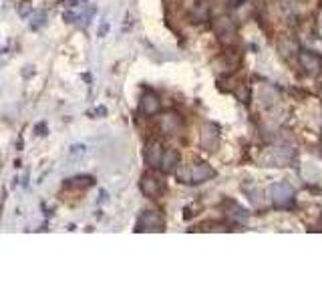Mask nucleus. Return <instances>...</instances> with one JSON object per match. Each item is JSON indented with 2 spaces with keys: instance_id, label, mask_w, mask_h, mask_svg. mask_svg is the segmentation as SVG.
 Wrapping results in <instances>:
<instances>
[{
  "instance_id": "f257e3e1",
  "label": "nucleus",
  "mask_w": 322,
  "mask_h": 302,
  "mask_svg": "<svg viewBox=\"0 0 322 302\" xmlns=\"http://www.w3.org/2000/svg\"><path fill=\"white\" fill-rule=\"evenodd\" d=\"M212 177H216V169L210 163H196L192 167L177 169V179L181 183H203Z\"/></svg>"
},
{
  "instance_id": "f03ea898",
  "label": "nucleus",
  "mask_w": 322,
  "mask_h": 302,
  "mask_svg": "<svg viewBox=\"0 0 322 302\" xmlns=\"http://www.w3.org/2000/svg\"><path fill=\"white\" fill-rule=\"evenodd\" d=\"M157 129L165 137H177L181 131H183V119L179 113L175 111H167L157 119Z\"/></svg>"
},
{
  "instance_id": "7ed1b4c3",
  "label": "nucleus",
  "mask_w": 322,
  "mask_h": 302,
  "mask_svg": "<svg viewBox=\"0 0 322 302\" xmlns=\"http://www.w3.org/2000/svg\"><path fill=\"white\" fill-rule=\"evenodd\" d=\"M214 30L218 34V39L222 45L225 47H230L236 43V25L230 16H220L214 21Z\"/></svg>"
},
{
  "instance_id": "20e7f679",
  "label": "nucleus",
  "mask_w": 322,
  "mask_h": 302,
  "mask_svg": "<svg viewBox=\"0 0 322 302\" xmlns=\"http://www.w3.org/2000/svg\"><path fill=\"white\" fill-rule=\"evenodd\" d=\"M165 228V220L159 212H143L137 220L135 232H163Z\"/></svg>"
},
{
  "instance_id": "39448f33",
  "label": "nucleus",
  "mask_w": 322,
  "mask_h": 302,
  "mask_svg": "<svg viewBox=\"0 0 322 302\" xmlns=\"http://www.w3.org/2000/svg\"><path fill=\"white\" fill-rule=\"evenodd\" d=\"M270 198H272L274 205H278V207H288V205L294 201V190H292L290 183L280 181V183H274V185L270 187Z\"/></svg>"
},
{
  "instance_id": "423d86ee",
  "label": "nucleus",
  "mask_w": 322,
  "mask_h": 302,
  "mask_svg": "<svg viewBox=\"0 0 322 302\" xmlns=\"http://www.w3.org/2000/svg\"><path fill=\"white\" fill-rule=\"evenodd\" d=\"M199 143L205 151H210V153H214V151L218 149L220 145V127L216 123H203L201 125V135H199Z\"/></svg>"
},
{
  "instance_id": "0eeeda50",
  "label": "nucleus",
  "mask_w": 322,
  "mask_h": 302,
  "mask_svg": "<svg viewBox=\"0 0 322 302\" xmlns=\"http://www.w3.org/2000/svg\"><path fill=\"white\" fill-rule=\"evenodd\" d=\"M139 187H141L143 196H147V198H159L165 190L161 177H157L155 174H145L139 181Z\"/></svg>"
},
{
  "instance_id": "6e6552de",
  "label": "nucleus",
  "mask_w": 322,
  "mask_h": 302,
  "mask_svg": "<svg viewBox=\"0 0 322 302\" xmlns=\"http://www.w3.org/2000/svg\"><path fill=\"white\" fill-rule=\"evenodd\" d=\"M187 14L192 18V23L199 25L210 18V2L207 0H189L187 4Z\"/></svg>"
},
{
  "instance_id": "1a4fd4ad",
  "label": "nucleus",
  "mask_w": 322,
  "mask_h": 302,
  "mask_svg": "<svg viewBox=\"0 0 322 302\" xmlns=\"http://www.w3.org/2000/svg\"><path fill=\"white\" fill-rule=\"evenodd\" d=\"M163 143L159 139H151L147 145H145V163L149 167H159L161 163V157H163Z\"/></svg>"
},
{
  "instance_id": "9d476101",
  "label": "nucleus",
  "mask_w": 322,
  "mask_h": 302,
  "mask_svg": "<svg viewBox=\"0 0 322 302\" xmlns=\"http://www.w3.org/2000/svg\"><path fill=\"white\" fill-rule=\"evenodd\" d=\"M139 109H141L143 115L153 117V115H157L159 109H161V101H159V97L155 95V93L147 91V93H143L141 99H139Z\"/></svg>"
},
{
  "instance_id": "9b49d317",
  "label": "nucleus",
  "mask_w": 322,
  "mask_h": 302,
  "mask_svg": "<svg viewBox=\"0 0 322 302\" xmlns=\"http://www.w3.org/2000/svg\"><path fill=\"white\" fill-rule=\"evenodd\" d=\"M298 59H300V65L306 73L310 75H318L320 69H322V61L316 52H310V50H300L298 52Z\"/></svg>"
},
{
  "instance_id": "f8f14e48",
  "label": "nucleus",
  "mask_w": 322,
  "mask_h": 302,
  "mask_svg": "<svg viewBox=\"0 0 322 302\" xmlns=\"http://www.w3.org/2000/svg\"><path fill=\"white\" fill-rule=\"evenodd\" d=\"M177 165H179V151L177 149H165L163 157H161V163H159L161 172L163 174H172V172H175V169H177Z\"/></svg>"
},
{
  "instance_id": "ddd939ff",
  "label": "nucleus",
  "mask_w": 322,
  "mask_h": 302,
  "mask_svg": "<svg viewBox=\"0 0 322 302\" xmlns=\"http://www.w3.org/2000/svg\"><path fill=\"white\" fill-rule=\"evenodd\" d=\"M225 210H228L230 218L236 220V222H246V220H248V212H246L244 207H240L236 201H232V200L225 201Z\"/></svg>"
},
{
  "instance_id": "4468645a",
  "label": "nucleus",
  "mask_w": 322,
  "mask_h": 302,
  "mask_svg": "<svg viewBox=\"0 0 322 302\" xmlns=\"http://www.w3.org/2000/svg\"><path fill=\"white\" fill-rule=\"evenodd\" d=\"M95 183V179L91 176H79V177H73L67 181L69 187H79V190H83V187H91Z\"/></svg>"
},
{
  "instance_id": "2eb2a0df",
  "label": "nucleus",
  "mask_w": 322,
  "mask_h": 302,
  "mask_svg": "<svg viewBox=\"0 0 322 302\" xmlns=\"http://www.w3.org/2000/svg\"><path fill=\"white\" fill-rule=\"evenodd\" d=\"M45 23H47V12H45V10H36V12L30 16V28H32V30L43 28Z\"/></svg>"
},
{
  "instance_id": "dca6fc26",
  "label": "nucleus",
  "mask_w": 322,
  "mask_h": 302,
  "mask_svg": "<svg viewBox=\"0 0 322 302\" xmlns=\"http://www.w3.org/2000/svg\"><path fill=\"white\" fill-rule=\"evenodd\" d=\"M228 232V228H225L223 224H218V222H205V224H201L199 228H196L194 232Z\"/></svg>"
},
{
  "instance_id": "f3484780",
  "label": "nucleus",
  "mask_w": 322,
  "mask_h": 302,
  "mask_svg": "<svg viewBox=\"0 0 322 302\" xmlns=\"http://www.w3.org/2000/svg\"><path fill=\"white\" fill-rule=\"evenodd\" d=\"M18 14H21V16H30V12H32V6H30V2H28V0H23V2L21 4H18Z\"/></svg>"
},
{
  "instance_id": "a211bd4d",
  "label": "nucleus",
  "mask_w": 322,
  "mask_h": 302,
  "mask_svg": "<svg viewBox=\"0 0 322 302\" xmlns=\"http://www.w3.org/2000/svg\"><path fill=\"white\" fill-rule=\"evenodd\" d=\"M63 18H65V23H69V25H77V23H79V12H74V10L71 8V10L65 12Z\"/></svg>"
},
{
  "instance_id": "6ab92c4d",
  "label": "nucleus",
  "mask_w": 322,
  "mask_h": 302,
  "mask_svg": "<svg viewBox=\"0 0 322 302\" xmlns=\"http://www.w3.org/2000/svg\"><path fill=\"white\" fill-rule=\"evenodd\" d=\"M248 194H250V201L254 205H262V192L260 190H256V187H254V192H248Z\"/></svg>"
},
{
  "instance_id": "aec40b11",
  "label": "nucleus",
  "mask_w": 322,
  "mask_h": 302,
  "mask_svg": "<svg viewBox=\"0 0 322 302\" xmlns=\"http://www.w3.org/2000/svg\"><path fill=\"white\" fill-rule=\"evenodd\" d=\"M34 133H36V135H41V137H45V135L49 133L47 123H36V125H34Z\"/></svg>"
},
{
  "instance_id": "412c9836",
  "label": "nucleus",
  "mask_w": 322,
  "mask_h": 302,
  "mask_svg": "<svg viewBox=\"0 0 322 302\" xmlns=\"http://www.w3.org/2000/svg\"><path fill=\"white\" fill-rule=\"evenodd\" d=\"M87 151V147L85 145H73L71 147V157H77V155H83Z\"/></svg>"
},
{
  "instance_id": "4be33fe9",
  "label": "nucleus",
  "mask_w": 322,
  "mask_h": 302,
  "mask_svg": "<svg viewBox=\"0 0 322 302\" xmlns=\"http://www.w3.org/2000/svg\"><path fill=\"white\" fill-rule=\"evenodd\" d=\"M89 115H91V117H105V115H107V109H105V107H97V109L89 111Z\"/></svg>"
},
{
  "instance_id": "5701e85b",
  "label": "nucleus",
  "mask_w": 322,
  "mask_h": 302,
  "mask_svg": "<svg viewBox=\"0 0 322 302\" xmlns=\"http://www.w3.org/2000/svg\"><path fill=\"white\" fill-rule=\"evenodd\" d=\"M109 32V23H103L101 26H99V36H105Z\"/></svg>"
},
{
  "instance_id": "b1692460",
  "label": "nucleus",
  "mask_w": 322,
  "mask_h": 302,
  "mask_svg": "<svg viewBox=\"0 0 322 302\" xmlns=\"http://www.w3.org/2000/svg\"><path fill=\"white\" fill-rule=\"evenodd\" d=\"M23 75H25V77H26V79H28V77H30V75H32V67H26V69H25V73H23Z\"/></svg>"
},
{
  "instance_id": "393cba45",
  "label": "nucleus",
  "mask_w": 322,
  "mask_h": 302,
  "mask_svg": "<svg viewBox=\"0 0 322 302\" xmlns=\"http://www.w3.org/2000/svg\"><path fill=\"white\" fill-rule=\"evenodd\" d=\"M23 145H25V141H23V137H21V139H18V141H16V149H18V151H21V149H23Z\"/></svg>"
}]
</instances>
